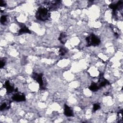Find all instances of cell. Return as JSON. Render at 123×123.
<instances>
[{
    "instance_id": "obj_5",
    "label": "cell",
    "mask_w": 123,
    "mask_h": 123,
    "mask_svg": "<svg viewBox=\"0 0 123 123\" xmlns=\"http://www.w3.org/2000/svg\"><path fill=\"white\" fill-rule=\"evenodd\" d=\"M122 4H123V2L122 1H119L116 4L111 3L109 5V7L111 9H112L113 12V14H114V15L115 16L116 15L117 10L119 9L120 8L122 7Z\"/></svg>"
},
{
    "instance_id": "obj_9",
    "label": "cell",
    "mask_w": 123,
    "mask_h": 123,
    "mask_svg": "<svg viewBox=\"0 0 123 123\" xmlns=\"http://www.w3.org/2000/svg\"><path fill=\"white\" fill-rule=\"evenodd\" d=\"M21 28L18 31L19 34H22L23 33H31L29 29L24 24H20Z\"/></svg>"
},
{
    "instance_id": "obj_12",
    "label": "cell",
    "mask_w": 123,
    "mask_h": 123,
    "mask_svg": "<svg viewBox=\"0 0 123 123\" xmlns=\"http://www.w3.org/2000/svg\"><path fill=\"white\" fill-rule=\"evenodd\" d=\"M10 107V102L9 103L4 102L2 103L0 106V111L5 110L6 109H8Z\"/></svg>"
},
{
    "instance_id": "obj_1",
    "label": "cell",
    "mask_w": 123,
    "mask_h": 123,
    "mask_svg": "<svg viewBox=\"0 0 123 123\" xmlns=\"http://www.w3.org/2000/svg\"><path fill=\"white\" fill-rule=\"evenodd\" d=\"M49 10L45 7L39 8L36 13V18L42 21H45L49 19Z\"/></svg>"
},
{
    "instance_id": "obj_6",
    "label": "cell",
    "mask_w": 123,
    "mask_h": 123,
    "mask_svg": "<svg viewBox=\"0 0 123 123\" xmlns=\"http://www.w3.org/2000/svg\"><path fill=\"white\" fill-rule=\"evenodd\" d=\"M12 100L17 102L23 101L25 100V97L23 94L16 92V93L12 97Z\"/></svg>"
},
{
    "instance_id": "obj_17",
    "label": "cell",
    "mask_w": 123,
    "mask_h": 123,
    "mask_svg": "<svg viewBox=\"0 0 123 123\" xmlns=\"http://www.w3.org/2000/svg\"><path fill=\"white\" fill-rule=\"evenodd\" d=\"M5 61L4 60H1L0 61V68H2L5 65Z\"/></svg>"
},
{
    "instance_id": "obj_14",
    "label": "cell",
    "mask_w": 123,
    "mask_h": 123,
    "mask_svg": "<svg viewBox=\"0 0 123 123\" xmlns=\"http://www.w3.org/2000/svg\"><path fill=\"white\" fill-rule=\"evenodd\" d=\"M118 120L119 122H122V119H123V111L122 110L118 112Z\"/></svg>"
},
{
    "instance_id": "obj_10",
    "label": "cell",
    "mask_w": 123,
    "mask_h": 123,
    "mask_svg": "<svg viewBox=\"0 0 123 123\" xmlns=\"http://www.w3.org/2000/svg\"><path fill=\"white\" fill-rule=\"evenodd\" d=\"M67 36L64 33H62L60 34L59 37V40L61 43L64 44L67 41Z\"/></svg>"
},
{
    "instance_id": "obj_18",
    "label": "cell",
    "mask_w": 123,
    "mask_h": 123,
    "mask_svg": "<svg viewBox=\"0 0 123 123\" xmlns=\"http://www.w3.org/2000/svg\"><path fill=\"white\" fill-rule=\"evenodd\" d=\"M6 4L5 2V1H4L3 0H1L0 4V7H4V6H6Z\"/></svg>"
},
{
    "instance_id": "obj_4",
    "label": "cell",
    "mask_w": 123,
    "mask_h": 123,
    "mask_svg": "<svg viewBox=\"0 0 123 123\" xmlns=\"http://www.w3.org/2000/svg\"><path fill=\"white\" fill-rule=\"evenodd\" d=\"M96 84H97L98 87L99 89L100 88H101L103 86H104L106 85L109 84V82L108 80H107L106 79H105L103 77V74H100L99 79L98 83H97Z\"/></svg>"
},
{
    "instance_id": "obj_7",
    "label": "cell",
    "mask_w": 123,
    "mask_h": 123,
    "mask_svg": "<svg viewBox=\"0 0 123 123\" xmlns=\"http://www.w3.org/2000/svg\"><path fill=\"white\" fill-rule=\"evenodd\" d=\"M5 87L7 93H11L13 91H15L13 85H12L9 80H7L5 82Z\"/></svg>"
},
{
    "instance_id": "obj_2",
    "label": "cell",
    "mask_w": 123,
    "mask_h": 123,
    "mask_svg": "<svg viewBox=\"0 0 123 123\" xmlns=\"http://www.w3.org/2000/svg\"><path fill=\"white\" fill-rule=\"evenodd\" d=\"M86 40L87 43V46H96L98 45L100 43V40L93 34H91L89 37H86Z\"/></svg>"
},
{
    "instance_id": "obj_11",
    "label": "cell",
    "mask_w": 123,
    "mask_h": 123,
    "mask_svg": "<svg viewBox=\"0 0 123 123\" xmlns=\"http://www.w3.org/2000/svg\"><path fill=\"white\" fill-rule=\"evenodd\" d=\"M89 89L92 91H97L99 89V88L96 83H93L89 87Z\"/></svg>"
},
{
    "instance_id": "obj_15",
    "label": "cell",
    "mask_w": 123,
    "mask_h": 123,
    "mask_svg": "<svg viewBox=\"0 0 123 123\" xmlns=\"http://www.w3.org/2000/svg\"><path fill=\"white\" fill-rule=\"evenodd\" d=\"M7 21V16L6 15H2L0 18V22L2 24L4 25Z\"/></svg>"
},
{
    "instance_id": "obj_13",
    "label": "cell",
    "mask_w": 123,
    "mask_h": 123,
    "mask_svg": "<svg viewBox=\"0 0 123 123\" xmlns=\"http://www.w3.org/2000/svg\"><path fill=\"white\" fill-rule=\"evenodd\" d=\"M67 52V50L66 49H65L64 48H61V49H60V50H59V53H60V55L61 56H62L64 55Z\"/></svg>"
},
{
    "instance_id": "obj_3",
    "label": "cell",
    "mask_w": 123,
    "mask_h": 123,
    "mask_svg": "<svg viewBox=\"0 0 123 123\" xmlns=\"http://www.w3.org/2000/svg\"><path fill=\"white\" fill-rule=\"evenodd\" d=\"M32 76V78L34 80H36V81L39 84L40 89L44 90L45 89V85L43 79V74H42L34 73Z\"/></svg>"
},
{
    "instance_id": "obj_16",
    "label": "cell",
    "mask_w": 123,
    "mask_h": 123,
    "mask_svg": "<svg viewBox=\"0 0 123 123\" xmlns=\"http://www.w3.org/2000/svg\"><path fill=\"white\" fill-rule=\"evenodd\" d=\"M100 106L98 103H95L93 105V111H95L98 110L99 109H100Z\"/></svg>"
},
{
    "instance_id": "obj_8",
    "label": "cell",
    "mask_w": 123,
    "mask_h": 123,
    "mask_svg": "<svg viewBox=\"0 0 123 123\" xmlns=\"http://www.w3.org/2000/svg\"><path fill=\"white\" fill-rule=\"evenodd\" d=\"M64 114L68 117H71L74 115L73 111L70 107L66 104H65L64 106Z\"/></svg>"
}]
</instances>
